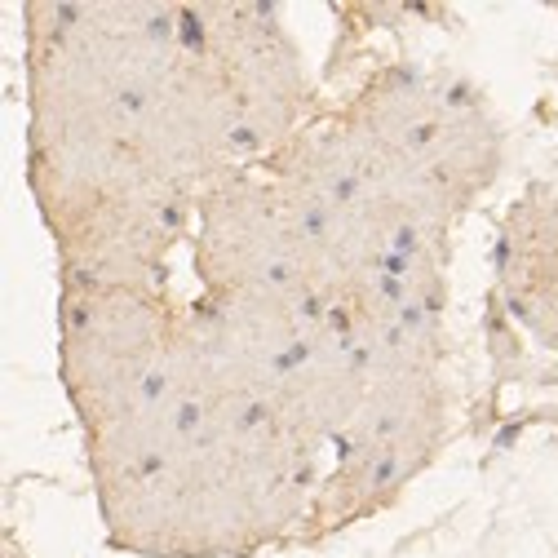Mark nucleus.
<instances>
[{
  "label": "nucleus",
  "mask_w": 558,
  "mask_h": 558,
  "mask_svg": "<svg viewBox=\"0 0 558 558\" xmlns=\"http://www.w3.org/2000/svg\"><path fill=\"white\" fill-rule=\"evenodd\" d=\"M195 421H200V412H195V408H191V403H186V408H182V417H178V426H182V430H191V426H195Z\"/></svg>",
  "instance_id": "nucleus-1"
}]
</instances>
